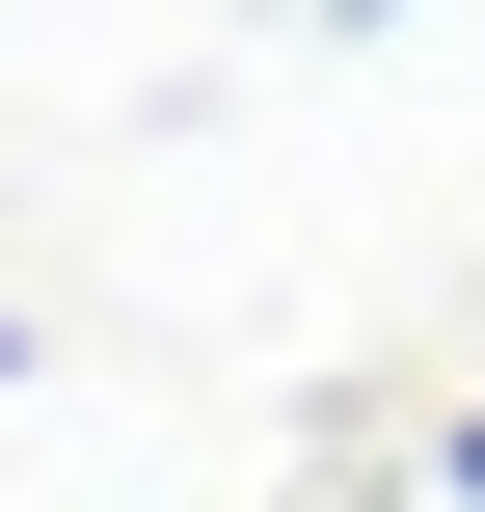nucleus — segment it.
Listing matches in <instances>:
<instances>
[{"mask_svg": "<svg viewBox=\"0 0 485 512\" xmlns=\"http://www.w3.org/2000/svg\"><path fill=\"white\" fill-rule=\"evenodd\" d=\"M432 486H459V512H485V405H459V432H432Z\"/></svg>", "mask_w": 485, "mask_h": 512, "instance_id": "obj_1", "label": "nucleus"}, {"mask_svg": "<svg viewBox=\"0 0 485 512\" xmlns=\"http://www.w3.org/2000/svg\"><path fill=\"white\" fill-rule=\"evenodd\" d=\"M297 27H405V0H297Z\"/></svg>", "mask_w": 485, "mask_h": 512, "instance_id": "obj_2", "label": "nucleus"}, {"mask_svg": "<svg viewBox=\"0 0 485 512\" xmlns=\"http://www.w3.org/2000/svg\"><path fill=\"white\" fill-rule=\"evenodd\" d=\"M0 405H27V324H0Z\"/></svg>", "mask_w": 485, "mask_h": 512, "instance_id": "obj_3", "label": "nucleus"}]
</instances>
